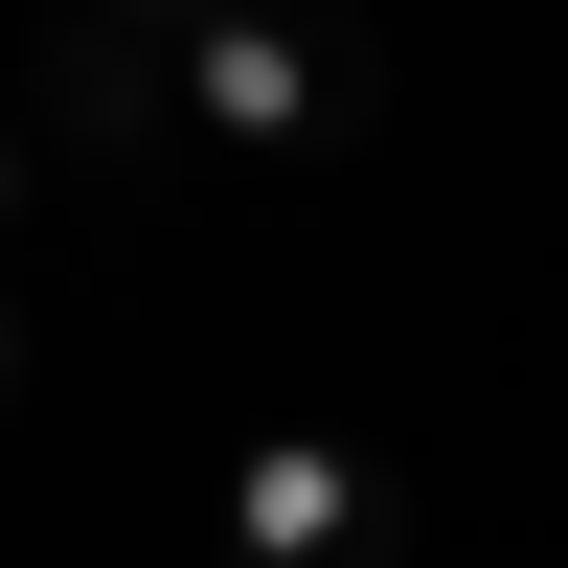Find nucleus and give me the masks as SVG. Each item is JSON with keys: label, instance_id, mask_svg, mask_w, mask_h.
Wrapping results in <instances>:
<instances>
[{"label": "nucleus", "instance_id": "obj_1", "mask_svg": "<svg viewBox=\"0 0 568 568\" xmlns=\"http://www.w3.org/2000/svg\"><path fill=\"white\" fill-rule=\"evenodd\" d=\"M0 114L45 136V182H160L182 160V23H136V0H23Z\"/></svg>", "mask_w": 568, "mask_h": 568}, {"label": "nucleus", "instance_id": "obj_2", "mask_svg": "<svg viewBox=\"0 0 568 568\" xmlns=\"http://www.w3.org/2000/svg\"><path fill=\"white\" fill-rule=\"evenodd\" d=\"M182 114L251 136V160H342V136L387 114V45H364L342 0H182Z\"/></svg>", "mask_w": 568, "mask_h": 568}, {"label": "nucleus", "instance_id": "obj_3", "mask_svg": "<svg viewBox=\"0 0 568 568\" xmlns=\"http://www.w3.org/2000/svg\"><path fill=\"white\" fill-rule=\"evenodd\" d=\"M387 524H409V500L364 478L342 433H273L251 478H227V546H251V568H342V546H387Z\"/></svg>", "mask_w": 568, "mask_h": 568}, {"label": "nucleus", "instance_id": "obj_4", "mask_svg": "<svg viewBox=\"0 0 568 568\" xmlns=\"http://www.w3.org/2000/svg\"><path fill=\"white\" fill-rule=\"evenodd\" d=\"M23 227H45V136L0 114V251H23Z\"/></svg>", "mask_w": 568, "mask_h": 568}, {"label": "nucleus", "instance_id": "obj_5", "mask_svg": "<svg viewBox=\"0 0 568 568\" xmlns=\"http://www.w3.org/2000/svg\"><path fill=\"white\" fill-rule=\"evenodd\" d=\"M0 387H23V273H0Z\"/></svg>", "mask_w": 568, "mask_h": 568}, {"label": "nucleus", "instance_id": "obj_6", "mask_svg": "<svg viewBox=\"0 0 568 568\" xmlns=\"http://www.w3.org/2000/svg\"><path fill=\"white\" fill-rule=\"evenodd\" d=\"M136 23H182V0H136Z\"/></svg>", "mask_w": 568, "mask_h": 568}]
</instances>
